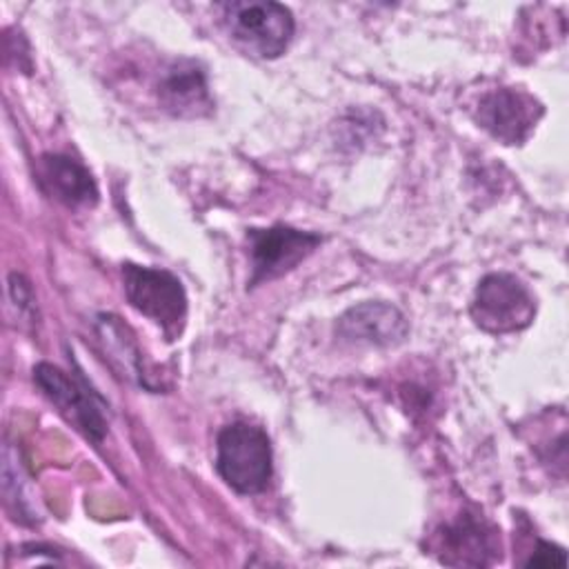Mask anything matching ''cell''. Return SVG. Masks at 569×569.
<instances>
[{
  "label": "cell",
  "instance_id": "6da1fadb",
  "mask_svg": "<svg viewBox=\"0 0 569 569\" xmlns=\"http://www.w3.org/2000/svg\"><path fill=\"white\" fill-rule=\"evenodd\" d=\"M227 36L244 51L278 58L291 42L296 22L291 11L271 0H233L218 4Z\"/></svg>",
  "mask_w": 569,
  "mask_h": 569
},
{
  "label": "cell",
  "instance_id": "7a4b0ae2",
  "mask_svg": "<svg viewBox=\"0 0 569 569\" xmlns=\"http://www.w3.org/2000/svg\"><path fill=\"white\" fill-rule=\"evenodd\" d=\"M216 469L238 493H260L271 480V445L267 433L249 422H231L220 429L216 442Z\"/></svg>",
  "mask_w": 569,
  "mask_h": 569
},
{
  "label": "cell",
  "instance_id": "3957f363",
  "mask_svg": "<svg viewBox=\"0 0 569 569\" xmlns=\"http://www.w3.org/2000/svg\"><path fill=\"white\" fill-rule=\"evenodd\" d=\"M122 280L129 305L160 325L169 340H176L187 320V293L182 282L164 269L133 262L122 264Z\"/></svg>",
  "mask_w": 569,
  "mask_h": 569
},
{
  "label": "cell",
  "instance_id": "277c9868",
  "mask_svg": "<svg viewBox=\"0 0 569 569\" xmlns=\"http://www.w3.org/2000/svg\"><path fill=\"white\" fill-rule=\"evenodd\" d=\"M469 313L489 333H511L531 325L536 298L513 273H489L478 282Z\"/></svg>",
  "mask_w": 569,
  "mask_h": 569
},
{
  "label": "cell",
  "instance_id": "5b68a950",
  "mask_svg": "<svg viewBox=\"0 0 569 569\" xmlns=\"http://www.w3.org/2000/svg\"><path fill=\"white\" fill-rule=\"evenodd\" d=\"M33 380L53 407L89 440L100 442L107 433L104 402L91 389V385L76 371L67 373L56 365L38 362L33 367Z\"/></svg>",
  "mask_w": 569,
  "mask_h": 569
},
{
  "label": "cell",
  "instance_id": "8992f818",
  "mask_svg": "<svg viewBox=\"0 0 569 569\" xmlns=\"http://www.w3.org/2000/svg\"><path fill=\"white\" fill-rule=\"evenodd\" d=\"M247 242L251 256L249 284L256 287L296 269L318 249L322 238L311 231L276 224L269 229H249Z\"/></svg>",
  "mask_w": 569,
  "mask_h": 569
},
{
  "label": "cell",
  "instance_id": "52a82bcc",
  "mask_svg": "<svg viewBox=\"0 0 569 569\" xmlns=\"http://www.w3.org/2000/svg\"><path fill=\"white\" fill-rule=\"evenodd\" d=\"M545 116V107L522 89H493L478 100L476 120L502 144H522L538 120Z\"/></svg>",
  "mask_w": 569,
  "mask_h": 569
},
{
  "label": "cell",
  "instance_id": "ba28073f",
  "mask_svg": "<svg viewBox=\"0 0 569 569\" xmlns=\"http://www.w3.org/2000/svg\"><path fill=\"white\" fill-rule=\"evenodd\" d=\"M158 102L178 118H198L211 111L204 71L193 60L171 62L158 82Z\"/></svg>",
  "mask_w": 569,
  "mask_h": 569
},
{
  "label": "cell",
  "instance_id": "9c48e42d",
  "mask_svg": "<svg viewBox=\"0 0 569 569\" xmlns=\"http://www.w3.org/2000/svg\"><path fill=\"white\" fill-rule=\"evenodd\" d=\"M407 331L405 316L387 302H362L338 318V333L351 342L391 347L402 342Z\"/></svg>",
  "mask_w": 569,
  "mask_h": 569
},
{
  "label": "cell",
  "instance_id": "30bf717a",
  "mask_svg": "<svg viewBox=\"0 0 569 569\" xmlns=\"http://www.w3.org/2000/svg\"><path fill=\"white\" fill-rule=\"evenodd\" d=\"M438 551L447 565H491L496 558V531L482 518L465 513L438 533Z\"/></svg>",
  "mask_w": 569,
  "mask_h": 569
},
{
  "label": "cell",
  "instance_id": "8fae6325",
  "mask_svg": "<svg viewBox=\"0 0 569 569\" xmlns=\"http://www.w3.org/2000/svg\"><path fill=\"white\" fill-rule=\"evenodd\" d=\"M42 189L64 207H93L98 202V187L89 169L71 156L44 153L38 164Z\"/></svg>",
  "mask_w": 569,
  "mask_h": 569
},
{
  "label": "cell",
  "instance_id": "7c38bea8",
  "mask_svg": "<svg viewBox=\"0 0 569 569\" xmlns=\"http://www.w3.org/2000/svg\"><path fill=\"white\" fill-rule=\"evenodd\" d=\"M2 487H4V500L7 507L13 509V518L22 520V522H36L38 518V509L33 507L31 498H27L24 493V471L22 465L18 460V453H13L11 447H4V456H2Z\"/></svg>",
  "mask_w": 569,
  "mask_h": 569
},
{
  "label": "cell",
  "instance_id": "4fadbf2b",
  "mask_svg": "<svg viewBox=\"0 0 569 569\" xmlns=\"http://www.w3.org/2000/svg\"><path fill=\"white\" fill-rule=\"evenodd\" d=\"M565 549L545 540H538V549L531 553L529 560H525L527 567H565Z\"/></svg>",
  "mask_w": 569,
  "mask_h": 569
},
{
  "label": "cell",
  "instance_id": "5bb4252c",
  "mask_svg": "<svg viewBox=\"0 0 569 569\" xmlns=\"http://www.w3.org/2000/svg\"><path fill=\"white\" fill-rule=\"evenodd\" d=\"M9 291H11V298L16 300V305H20V309H31L33 307L31 287L20 273L9 276Z\"/></svg>",
  "mask_w": 569,
  "mask_h": 569
}]
</instances>
